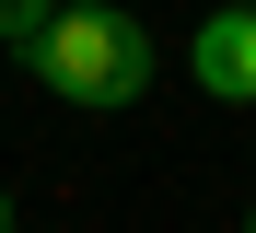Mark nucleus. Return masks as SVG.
Returning a JSON list of instances; mask_svg holds the SVG:
<instances>
[{
    "label": "nucleus",
    "instance_id": "7ed1b4c3",
    "mask_svg": "<svg viewBox=\"0 0 256 233\" xmlns=\"http://www.w3.org/2000/svg\"><path fill=\"white\" fill-rule=\"evenodd\" d=\"M47 35H58V0H0V47L12 59H35Z\"/></svg>",
    "mask_w": 256,
    "mask_h": 233
},
{
    "label": "nucleus",
    "instance_id": "423d86ee",
    "mask_svg": "<svg viewBox=\"0 0 256 233\" xmlns=\"http://www.w3.org/2000/svg\"><path fill=\"white\" fill-rule=\"evenodd\" d=\"M244 233H256V210H244Z\"/></svg>",
    "mask_w": 256,
    "mask_h": 233
},
{
    "label": "nucleus",
    "instance_id": "20e7f679",
    "mask_svg": "<svg viewBox=\"0 0 256 233\" xmlns=\"http://www.w3.org/2000/svg\"><path fill=\"white\" fill-rule=\"evenodd\" d=\"M210 12H256V0H210Z\"/></svg>",
    "mask_w": 256,
    "mask_h": 233
},
{
    "label": "nucleus",
    "instance_id": "f03ea898",
    "mask_svg": "<svg viewBox=\"0 0 256 233\" xmlns=\"http://www.w3.org/2000/svg\"><path fill=\"white\" fill-rule=\"evenodd\" d=\"M198 93L210 105H256V12H210L198 24Z\"/></svg>",
    "mask_w": 256,
    "mask_h": 233
},
{
    "label": "nucleus",
    "instance_id": "39448f33",
    "mask_svg": "<svg viewBox=\"0 0 256 233\" xmlns=\"http://www.w3.org/2000/svg\"><path fill=\"white\" fill-rule=\"evenodd\" d=\"M0 233H12V198H0Z\"/></svg>",
    "mask_w": 256,
    "mask_h": 233
},
{
    "label": "nucleus",
    "instance_id": "f257e3e1",
    "mask_svg": "<svg viewBox=\"0 0 256 233\" xmlns=\"http://www.w3.org/2000/svg\"><path fill=\"white\" fill-rule=\"evenodd\" d=\"M35 82L58 93V105H140V82H152V24H128V12H58V35L24 59Z\"/></svg>",
    "mask_w": 256,
    "mask_h": 233
}]
</instances>
